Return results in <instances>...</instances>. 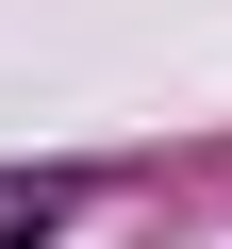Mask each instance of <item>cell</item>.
I'll use <instances>...</instances> for the list:
<instances>
[{
	"mask_svg": "<svg viewBox=\"0 0 232 249\" xmlns=\"http://www.w3.org/2000/svg\"><path fill=\"white\" fill-rule=\"evenodd\" d=\"M99 216V166H0V249H50Z\"/></svg>",
	"mask_w": 232,
	"mask_h": 249,
	"instance_id": "obj_1",
	"label": "cell"
}]
</instances>
